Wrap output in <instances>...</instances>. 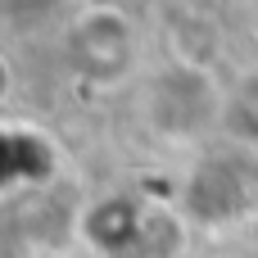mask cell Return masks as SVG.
I'll list each match as a JSON object with an SVG mask.
<instances>
[{
	"instance_id": "obj_1",
	"label": "cell",
	"mask_w": 258,
	"mask_h": 258,
	"mask_svg": "<svg viewBox=\"0 0 258 258\" xmlns=\"http://www.w3.org/2000/svg\"><path fill=\"white\" fill-rule=\"evenodd\" d=\"M54 172V150L45 136L18 122H0V195L14 186H36Z\"/></svg>"
},
{
	"instance_id": "obj_2",
	"label": "cell",
	"mask_w": 258,
	"mask_h": 258,
	"mask_svg": "<svg viewBox=\"0 0 258 258\" xmlns=\"http://www.w3.org/2000/svg\"><path fill=\"white\" fill-rule=\"evenodd\" d=\"M86 236H91V245L104 258H145V249H150L141 204H132V200L100 204L91 213V222H86Z\"/></svg>"
},
{
	"instance_id": "obj_3",
	"label": "cell",
	"mask_w": 258,
	"mask_h": 258,
	"mask_svg": "<svg viewBox=\"0 0 258 258\" xmlns=\"http://www.w3.org/2000/svg\"><path fill=\"white\" fill-rule=\"evenodd\" d=\"M227 122L240 141H258V73L240 82V91L231 95V109H227Z\"/></svg>"
}]
</instances>
